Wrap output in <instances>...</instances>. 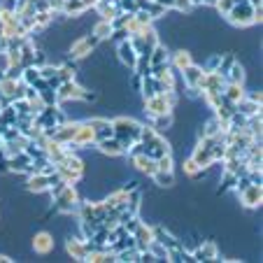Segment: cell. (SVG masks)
<instances>
[{"mask_svg":"<svg viewBox=\"0 0 263 263\" xmlns=\"http://www.w3.org/2000/svg\"><path fill=\"white\" fill-rule=\"evenodd\" d=\"M100 45V40L96 37L93 33H82V35H77L72 42H70L68 47H65V59H70V61H77V63H82V61H86V59H91L93 56V49Z\"/></svg>","mask_w":263,"mask_h":263,"instance_id":"6da1fadb","label":"cell"},{"mask_svg":"<svg viewBox=\"0 0 263 263\" xmlns=\"http://www.w3.org/2000/svg\"><path fill=\"white\" fill-rule=\"evenodd\" d=\"M229 21L233 28H249V26H256L254 24V7L249 3H235L233 10L229 14L223 16Z\"/></svg>","mask_w":263,"mask_h":263,"instance_id":"7a4b0ae2","label":"cell"},{"mask_svg":"<svg viewBox=\"0 0 263 263\" xmlns=\"http://www.w3.org/2000/svg\"><path fill=\"white\" fill-rule=\"evenodd\" d=\"M112 128H115V138H133L135 142H140V128H142V121L121 115V117H115V119H112Z\"/></svg>","mask_w":263,"mask_h":263,"instance_id":"3957f363","label":"cell"},{"mask_svg":"<svg viewBox=\"0 0 263 263\" xmlns=\"http://www.w3.org/2000/svg\"><path fill=\"white\" fill-rule=\"evenodd\" d=\"M115 56H117V61H119L126 70H130V72H133V65H135V61H138V51H135L133 42H130V40L117 42V45H115Z\"/></svg>","mask_w":263,"mask_h":263,"instance_id":"277c9868","label":"cell"},{"mask_svg":"<svg viewBox=\"0 0 263 263\" xmlns=\"http://www.w3.org/2000/svg\"><path fill=\"white\" fill-rule=\"evenodd\" d=\"M86 86L82 84L80 80L72 82H61L59 89H56V96H59V103H68V100H82Z\"/></svg>","mask_w":263,"mask_h":263,"instance_id":"5b68a950","label":"cell"},{"mask_svg":"<svg viewBox=\"0 0 263 263\" xmlns=\"http://www.w3.org/2000/svg\"><path fill=\"white\" fill-rule=\"evenodd\" d=\"M30 247H33L35 254H40V256H49V254L56 249L54 233H49V231H37V233L33 235V242H30Z\"/></svg>","mask_w":263,"mask_h":263,"instance_id":"8992f818","label":"cell"},{"mask_svg":"<svg viewBox=\"0 0 263 263\" xmlns=\"http://www.w3.org/2000/svg\"><path fill=\"white\" fill-rule=\"evenodd\" d=\"M238 200L242 208L254 210V208H261V200H263V184H249L247 189H242L238 194Z\"/></svg>","mask_w":263,"mask_h":263,"instance_id":"52a82bcc","label":"cell"},{"mask_svg":"<svg viewBox=\"0 0 263 263\" xmlns=\"http://www.w3.org/2000/svg\"><path fill=\"white\" fill-rule=\"evenodd\" d=\"M65 252H68V256L74 258V261H84L86 254H89L86 240L82 238L80 233H68V238H65Z\"/></svg>","mask_w":263,"mask_h":263,"instance_id":"ba28073f","label":"cell"},{"mask_svg":"<svg viewBox=\"0 0 263 263\" xmlns=\"http://www.w3.org/2000/svg\"><path fill=\"white\" fill-rule=\"evenodd\" d=\"M191 258L194 261H221L219 258V247L214 240H203L196 249H191Z\"/></svg>","mask_w":263,"mask_h":263,"instance_id":"9c48e42d","label":"cell"},{"mask_svg":"<svg viewBox=\"0 0 263 263\" xmlns=\"http://www.w3.org/2000/svg\"><path fill=\"white\" fill-rule=\"evenodd\" d=\"M24 189H26V194H47V191H49V177L42 173L26 175Z\"/></svg>","mask_w":263,"mask_h":263,"instance_id":"30bf717a","label":"cell"},{"mask_svg":"<svg viewBox=\"0 0 263 263\" xmlns=\"http://www.w3.org/2000/svg\"><path fill=\"white\" fill-rule=\"evenodd\" d=\"M179 74V80H182V84L184 86H191V89H198V82L203 80V74H205V70H203V65H198L194 61L191 65H186V68L182 70V72H177Z\"/></svg>","mask_w":263,"mask_h":263,"instance_id":"8fae6325","label":"cell"},{"mask_svg":"<svg viewBox=\"0 0 263 263\" xmlns=\"http://www.w3.org/2000/svg\"><path fill=\"white\" fill-rule=\"evenodd\" d=\"M170 68L175 70V72H182L186 65L194 63V54H191L189 49H184V47H177V49H170Z\"/></svg>","mask_w":263,"mask_h":263,"instance_id":"7c38bea8","label":"cell"},{"mask_svg":"<svg viewBox=\"0 0 263 263\" xmlns=\"http://www.w3.org/2000/svg\"><path fill=\"white\" fill-rule=\"evenodd\" d=\"M98 154L107 156V159H119V156H124V147H121V142L112 135V138H105V140H98Z\"/></svg>","mask_w":263,"mask_h":263,"instance_id":"4fadbf2b","label":"cell"},{"mask_svg":"<svg viewBox=\"0 0 263 263\" xmlns=\"http://www.w3.org/2000/svg\"><path fill=\"white\" fill-rule=\"evenodd\" d=\"M133 238H135V247H138V252H144L149 245L154 242V229H152V223L142 221L138 229H135Z\"/></svg>","mask_w":263,"mask_h":263,"instance_id":"5bb4252c","label":"cell"},{"mask_svg":"<svg viewBox=\"0 0 263 263\" xmlns=\"http://www.w3.org/2000/svg\"><path fill=\"white\" fill-rule=\"evenodd\" d=\"M77 74H80V63H77V61H70V59L59 61V80L61 82H72V80H77Z\"/></svg>","mask_w":263,"mask_h":263,"instance_id":"9a60e30c","label":"cell"},{"mask_svg":"<svg viewBox=\"0 0 263 263\" xmlns=\"http://www.w3.org/2000/svg\"><path fill=\"white\" fill-rule=\"evenodd\" d=\"M130 163H133V168L138 170V173L147 175V177H152V175L156 173V159H152V156H147V154H138L135 159H130Z\"/></svg>","mask_w":263,"mask_h":263,"instance_id":"2e32d148","label":"cell"},{"mask_svg":"<svg viewBox=\"0 0 263 263\" xmlns=\"http://www.w3.org/2000/svg\"><path fill=\"white\" fill-rule=\"evenodd\" d=\"M223 98L229 100V103H240V100L245 98V96H247V91H245V84H231V82H226V84H223Z\"/></svg>","mask_w":263,"mask_h":263,"instance_id":"e0dca14e","label":"cell"},{"mask_svg":"<svg viewBox=\"0 0 263 263\" xmlns=\"http://www.w3.org/2000/svg\"><path fill=\"white\" fill-rule=\"evenodd\" d=\"M147 121L154 126V128L159 130L161 135H163V133H168V130L173 128V124H175V112H165V115L152 117V119H147Z\"/></svg>","mask_w":263,"mask_h":263,"instance_id":"ac0fdd59","label":"cell"},{"mask_svg":"<svg viewBox=\"0 0 263 263\" xmlns=\"http://www.w3.org/2000/svg\"><path fill=\"white\" fill-rule=\"evenodd\" d=\"M89 30L96 35V37H98L100 42H107L109 37H112V30H115V28H112V21H107V19H98Z\"/></svg>","mask_w":263,"mask_h":263,"instance_id":"d6986e66","label":"cell"},{"mask_svg":"<svg viewBox=\"0 0 263 263\" xmlns=\"http://www.w3.org/2000/svg\"><path fill=\"white\" fill-rule=\"evenodd\" d=\"M226 82H231V84H245V80H247V70H245V65L240 63V59H235V63L231 65V70L226 74Z\"/></svg>","mask_w":263,"mask_h":263,"instance_id":"ffe728a7","label":"cell"},{"mask_svg":"<svg viewBox=\"0 0 263 263\" xmlns=\"http://www.w3.org/2000/svg\"><path fill=\"white\" fill-rule=\"evenodd\" d=\"M152 182L159 186V189H173L175 186V170H156L152 175Z\"/></svg>","mask_w":263,"mask_h":263,"instance_id":"44dd1931","label":"cell"},{"mask_svg":"<svg viewBox=\"0 0 263 263\" xmlns=\"http://www.w3.org/2000/svg\"><path fill=\"white\" fill-rule=\"evenodd\" d=\"M168 61H170V47L165 45V42H159V45L152 49V54H149V63L159 65V63H168Z\"/></svg>","mask_w":263,"mask_h":263,"instance_id":"7402d4cb","label":"cell"},{"mask_svg":"<svg viewBox=\"0 0 263 263\" xmlns=\"http://www.w3.org/2000/svg\"><path fill=\"white\" fill-rule=\"evenodd\" d=\"M37 80H40V70L35 68V65H26V68L21 70V82H24V84L33 86Z\"/></svg>","mask_w":263,"mask_h":263,"instance_id":"603a6c76","label":"cell"},{"mask_svg":"<svg viewBox=\"0 0 263 263\" xmlns=\"http://www.w3.org/2000/svg\"><path fill=\"white\" fill-rule=\"evenodd\" d=\"M140 93H142V98H149V96L156 93V80L152 77V74L142 77V84H140Z\"/></svg>","mask_w":263,"mask_h":263,"instance_id":"cb8c5ba5","label":"cell"},{"mask_svg":"<svg viewBox=\"0 0 263 263\" xmlns=\"http://www.w3.org/2000/svg\"><path fill=\"white\" fill-rule=\"evenodd\" d=\"M37 93H40L42 105H59V96H56V89H51V86H47V89L37 91Z\"/></svg>","mask_w":263,"mask_h":263,"instance_id":"d4e9b609","label":"cell"},{"mask_svg":"<svg viewBox=\"0 0 263 263\" xmlns=\"http://www.w3.org/2000/svg\"><path fill=\"white\" fill-rule=\"evenodd\" d=\"M147 249H149V252H152V256H154L156 261H165V256H168V249H165L161 242H156V240H154V242H152V245H149Z\"/></svg>","mask_w":263,"mask_h":263,"instance_id":"484cf974","label":"cell"},{"mask_svg":"<svg viewBox=\"0 0 263 263\" xmlns=\"http://www.w3.org/2000/svg\"><path fill=\"white\" fill-rule=\"evenodd\" d=\"M233 5H235V0H217V3H214V12H217L219 16H226L233 10Z\"/></svg>","mask_w":263,"mask_h":263,"instance_id":"4316f807","label":"cell"},{"mask_svg":"<svg viewBox=\"0 0 263 263\" xmlns=\"http://www.w3.org/2000/svg\"><path fill=\"white\" fill-rule=\"evenodd\" d=\"M219 59H221V51H212V54H210V59L203 63L205 72H212V70H217L219 68Z\"/></svg>","mask_w":263,"mask_h":263,"instance_id":"83f0119b","label":"cell"},{"mask_svg":"<svg viewBox=\"0 0 263 263\" xmlns=\"http://www.w3.org/2000/svg\"><path fill=\"white\" fill-rule=\"evenodd\" d=\"M35 12H51L49 10V0H35Z\"/></svg>","mask_w":263,"mask_h":263,"instance_id":"f1b7e54d","label":"cell"},{"mask_svg":"<svg viewBox=\"0 0 263 263\" xmlns=\"http://www.w3.org/2000/svg\"><path fill=\"white\" fill-rule=\"evenodd\" d=\"M140 84H142V77L133 72V80H130V86H133V91H140Z\"/></svg>","mask_w":263,"mask_h":263,"instance_id":"f546056e","label":"cell"}]
</instances>
